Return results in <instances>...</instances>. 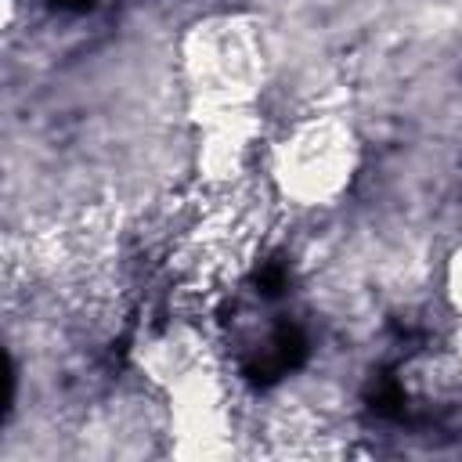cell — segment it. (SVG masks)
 <instances>
[{
    "instance_id": "1",
    "label": "cell",
    "mask_w": 462,
    "mask_h": 462,
    "mask_svg": "<svg viewBox=\"0 0 462 462\" xmlns=\"http://www.w3.org/2000/svg\"><path fill=\"white\" fill-rule=\"evenodd\" d=\"M267 83L263 29L245 14H209L180 40V90L202 126V166L231 180L253 155L256 105Z\"/></svg>"
},
{
    "instance_id": "2",
    "label": "cell",
    "mask_w": 462,
    "mask_h": 462,
    "mask_svg": "<svg viewBox=\"0 0 462 462\" xmlns=\"http://www.w3.org/2000/svg\"><path fill=\"white\" fill-rule=\"evenodd\" d=\"M267 177L296 206H332L361 166V141L343 112H310L267 144Z\"/></svg>"
},
{
    "instance_id": "3",
    "label": "cell",
    "mask_w": 462,
    "mask_h": 462,
    "mask_svg": "<svg viewBox=\"0 0 462 462\" xmlns=\"http://www.w3.org/2000/svg\"><path fill=\"white\" fill-rule=\"evenodd\" d=\"M444 285H448V303H451V310H455L458 321H462V242L455 245V253H451V260H448Z\"/></svg>"
}]
</instances>
